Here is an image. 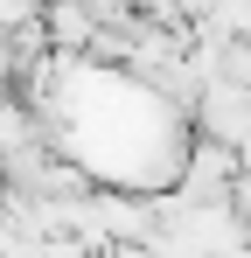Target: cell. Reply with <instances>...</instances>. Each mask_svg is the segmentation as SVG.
Instances as JSON below:
<instances>
[{
    "mask_svg": "<svg viewBox=\"0 0 251 258\" xmlns=\"http://www.w3.org/2000/svg\"><path fill=\"white\" fill-rule=\"evenodd\" d=\"M230 203H237V216H251V168H237V181H230Z\"/></svg>",
    "mask_w": 251,
    "mask_h": 258,
    "instance_id": "6da1fadb",
    "label": "cell"
}]
</instances>
